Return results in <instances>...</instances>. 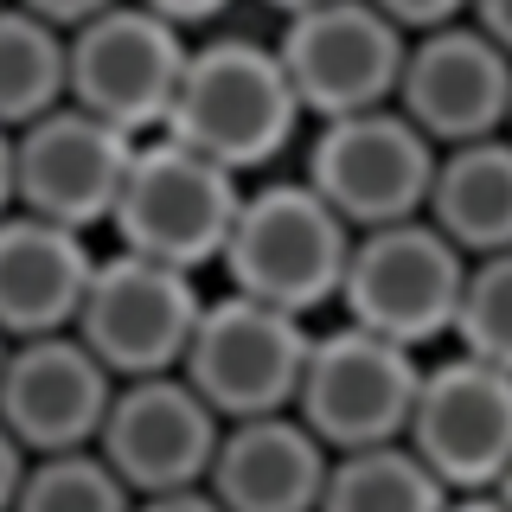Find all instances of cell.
Segmentation results:
<instances>
[{
	"instance_id": "obj_1",
	"label": "cell",
	"mask_w": 512,
	"mask_h": 512,
	"mask_svg": "<svg viewBox=\"0 0 512 512\" xmlns=\"http://www.w3.org/2000/svg\"><path fill=\"white\" fill-rule=\"evenodd\" d=\"M301 122L308 116H301L295 90H288L276 45L250 39V32H212V39L192 45L180 96H173L160 135L231 167L237 180H250V173L276 167L295 148Z\"/></svg>"
},
{
	"instance_id": "obj_2",
	"label": "cell",
	"mask_w": 512,
	"mask_h": 512,
	"mask_svg": "<svg viewBox=\"0 0 512 512\" xmlns=\"http://www.w3.org/2000/svg\"><path fill=\"white\" fill-rule=\"evenodd\" d=\"M352 224L333 212L308 180H263L244 192L218 269L231 295H250L263 308L301 314L333 308L352 256Z\"/></svg>"
},
{
	"instance_id": "obj_3",
	"label": "cell",
	"mask_w": 512,
	"mask_h": 512,
	"mask_svg": "<svg viewBox=\"0 0 512 512\" xmlns=\"http://www.w3.org/2000/svg\"><path fill=\"white\" fill-rule=\"evenodd\" d=\"M244 192L250 180H237L231 167L180 148L173 135H148L128 160L122 199L109 212V237H116V250L199 276V269H218Z\"/></svg>"
},
{
	"instance_id": "obj_4",
	"label": "cell",
	"mask_w": 512,
	"mask_h": 512,
	"mask_svg": "<svg viewBox=\"0 0 512 512\" xmlns=\"http://www.w3.org/2000/svg\"><path fill=\"white\" fill-rule=\"evenodd\" d=\"M461 282H468V256L429 218H404V224H378V231L352 237L333 308H340V320L378 333V340L423 352L455 333Z\"/></svg>"
},
{
	"instance_id": "obj_5",
	"label": "cell",
	"mask_w": 512,
	"mask_h": 512,
	"mask_svg": "<svg viewBox=\"0 0 512 512\" xmlns=\"http://www.w3.org/2000/svg\"><path fill=\"white\" fill-rule=\"evenodd\" d=\"M186 58H192V39L180 26H167L160 13L135 7V0H116L109 13L64 32V103L148 141L167 128Z\"/></svg>"
},
{
	"instance_id": "obj_6",
	"label": "cell",
	"mask_w": 512,
	"mask_h": 512,
	"mask_svg": "<svg viewBox=\"0 0 512 512\" xmlns=\"http://www.w3.org/2000/svg\"><path fill=\"white\" fill-rule=\"evenodd\" d=\"M205 308V288L192 269L154 263V256L135 250H96L90 288H84V308H77L71 333L84 340L103 372L128 384V378H160V372H180L186 340L199 327Z\"/></svg>"
},
{
	"instance_id": "obj_7",
	"label": "cell",
	"mask_w": 512,
	"mask_h": 512,
	"mask_svg": "<svg viewBox=\"0 0 512 512\" xmlns=\"http://www.w3.org/2000/svg\"><path fill=\"white\" fill-rule=\"evenodd\" d=\"M308 346H314V327L301 314L263 308V301L224 288V295H205L180 378L218 410V423H250V416L295 410Z\"/></svg>"
},
{
	"instance_id": "obj_8",
	"label": "cell",
	"mask_w": 512,
	"mask_h": 512,
	"mask_svg": "<svg viewBox=\"0 0 512 512\" xmlns=\"http://www.w3.org/2000/svg\"><path fill=\"white\" fill-rule=\"evenodd\" d=\"M436 154L442 148L404 116V109L384 103V109H359V116L314 122L301 180H308L352 231H378V224L423 218L429 180H436Z\"/></svg>"
},
{
	"instance_id": "obj_9",
	"label": "cell",
	"mask_w": 512,
	"mask_h": 512,
	"mask_svg": "<svg viewBox=\"0 0 512 512\" xmlns=\"http://www.w3.org/2000/svg\"><path fill=\"white\" fill-rule=\"evenodd\" d=\"M416 384H423V352L340 320V327L314 333L308 372H301V391H295V416L333 455L404 442Z\"/></svg>"
},
{
	"instance_id": "obj_10",
	"label": "cell",
	"mask_w": 512,
	"mask_h": 512,
	"mask_svg": "<svg viewBox=\"0 0 512 512\" xmlns=\"http://www.w3.org/2000/svg\"><path fill=\"white\" fill-rule=\"evenodd\" d=\"M269 45H276V58L288 71L301 116L333 122V116L397 103L410 32H397L372 0H320L308 13H288Z\"/></svg>"
},
{
	"instance_id": "obj_11",
	"label": "cell",
	"mask_w": 512,
	"mask_h": 512,
	"mask_svg": "<svg viewBox=\"0 0 512 512\" xmlns=\"http://www.w3.org/2000/svg\"><path fill=\"white\" fill-rule=\"evenodd\" d=\"M404 442L448 493H493L512 468V372L468 352L423 359Z\"/></svg>"
},
{
	"instance_id": "obj_12",
	"label": "cell",
	"mask_w": 512,
	"mask_h": 512,
	"mask_svg": "<svg viewBox=\"0 0 512 512\" xmlns=\"http://www.w3.org/2000/svg\"><path fill=\"white\" fill-rule=\"evenodd\" d=\"M135 148H141L135 135L109 128L103 116H90L77 103L45 109L39 122H26L13 135V205L90 237L116 212Z\"/></svg>"
},
{
	"instance_id": "obj_13",
	"label": "cell",
	"mask_w": 512,
	"mask_h": 512,
	"mask_svg": "<svg viewBox=\"0 0 512 512\" xmlns=\"http://www.w3.org/2000/svg\"><path fill=\"white\" fill-rule=\"evenodd\" d=\"M218 436H224L218 410L180 372H160V378L116 384L103 436H96V455L116 468V480L135 500H154V493L205 487Z\"/></svg>"
},
{
	"instance_id": "obj_14",
	"label": "cell",
	"mask_w": 512,
	"mask_h": 512,
	"mask_svg": "<svg viewBox=\"0 0 512 512\" xmlns=\"http://www.w3.org/2000/svg\"><path fill=\"white\" fill-rule=\"evenodd\" d=\"M397 109L436 148H468V141L506 135L512 58L468 20L416 32L410 52H404V77H397Z\"/></svg>"
},
{
	"instance_id": "obj_15",
	"label": "cell",
	"mask_w": 512,
	"mask_h": 512,
	"mask_svg": "<svg viewBox=\"0 0 512 512\" xmlns=\"http://www.w3.org/2000/svg\"><path fill=\"white\" fill-rule=\"evenodd\" d=\"M116 378L77 333H45V340H13L0 365V423L26 455H71L96 448L103 436Z\"/></svg>"
},
{
	"instance_id": "obj_16",
	"label": "cell",
	"mask_w": 512,
	"mask_h": 512,
	"mask_svg": "<svg viewBox=\"0 0 512 512\" xmlns=\"http://www.w3.org/2000/svg\"><path fill=\"white\" fill-rule=\"evenodd\" d=\"M333 448L301 423L295 410L224 423L205 493L224 512H320Z\"/></svg>"
},
{
	"instance_id": "obj_17",
	"label": "cell",
	"mask_w": 512,
	"mask_h": 512,
	"mask_svg": "<svg viewBox=\"0 0 512 512\" xmlns=\"http://www.w3.org/2000/svg\"><path fill=\"white\" fill-rule=\"evenodd\" d=\"M90 269H96V250L84 231H64V224L13 205L0 218V333H7V346L71 333Z\"/></svg>"
},
{
	"instance_id": "obj_18",
	"label": "cell",
	"mask_w": 512,
	"mask_h": 512,
	"mask_svg": "<svg viewBox=\"0 0 512 512\" xmlns=\"http://www.w3.org/2000/svg\"><path fill=\"white\" fill-rule=\"evenodd\" d=\"M423 218L436 224L461 256L512 250V135L442 148Z\"/></svg>"
},
{
	"instance_id": "obj_19",
	"label": "cell",
	"mask_w": 512,
	"mask_h": 512,
	"mask_svg": "<svg viewBox=\"0 0 512 512\" xmlns=\"http://www.w3.org/2000/svg\"><path fill=\"white\" fill-rule=\"evenodd\" d=\"M455 493L429 474V461L410 442H378L333 455L327 487H320V512H442Z\"/></svg>"
},
{
	"instance_id": "obj_20",
	"label": "cell",
	"mask_w": 512,
	"mask_h": 512,
	"mask_svg": "<svg viewBox=\"0 0 512 512\" xmlns=\"http://www.w3.org/2000/svg\"><path fill=\"white\" fill-rule=\"evenodd\" d=\"M64 103V32L39 13L0 0V128L20 135Z\"/></svg>"
},
{
	"instance_id": "obj_21",
	"label": "cell",
	"mask_w": 512,
	"mask_h": 512,
	"mask_svg": "<svg viewBox=\"0 0 512 512\" xmlns=\"http://www.w3.org/2000/svg\"><path fill=\"white\" fill-rule=\"evenodd\" d=\"M13 512H135V493L122 487L116 468L96 448H71V455H32L26 461Z\"/></svg>"
},
{
	"instance_id": "obj_22",
	"label": "cell",
	"mask_w": 512,
	"mask_h": 512,
	"mask_svg": "<svg viewBox=\"0 0 512 512\" xmlns=\"http://www.w3.org/2000/svg\"><path fill=\"white\" fill-rule=\"evenodd\" d=\"M455 352L487 359L512 372V250L468 256V282H461V308H455Z\"/></svg>"
},
{
	"instance_id": "obj_23",
	"label": "cell",
	"mask_w": 512,
	"mask_h": 512,
	"mask_svg": "<svg viewBox=\"0 0 512 512\" xmlns=\"http://www.w3.org/2000/svg\"><path fill=\"white\" fill-rule=\"evenodd\" d=\"M372 7L391 20L397 32H436V26H455V20H468V0H372Z\"/></svg>"
},
{
	"instance_id": "obj_24",
	"label": "cell",
	"mask_w": 512,
	"mask_h": 512,
	"mask_svg": "<svg viewBox=\"0 0 512 512\" xmlns=\"http://www.w3.org/2000/svg\"><path fill=\"white\" fill-rule=\"evenodd\" d=\"M135 7H148V13H160L167 26L192 32V26H218L224 13L237 7V0H135Z\"/></svg>"
},
{
	"instance_id": "obj_25",
	"label": "cell",
	"mask_w": 512,
	"mask_h": 512,
	"mask_svg": "<svg viewBox=\"0 0 512 512\" xmlns=\"http://www.w3.org/2000/svg\"><path fill=\"white\" fill-rule=\"evenodd\" d=\"M13 7L39 13V20H45V26H58V32H77L84 20H96V13H109L116 0H13Z\"/></svg>"
},
{
	"instance_id": "obj_26",
	"label": "cell",
	"mask_w": 512,
	"mask_h": 512,
	"mask_svg": "<svg viewBox=\"0 0 512 512\" xmlns=\"http://www.w3.org/2000/svg\"><path fill=\"white\" fill-rule=\"evenodd\" d=\"M468 26H480L512 58V0H468Z\"/></svg>"
},
{
	"instance_id": "obj_27",
	"label": "cell",
	"mask_w": 512,
	"mask_h": 512,
	"mask_svg": "<svg viewBox=\"0 0 512 512\" xmlns=\"http://www.w3.org/2000/svg\"><path fill=\"white\" fill-rule=\"evenodd\" d=\"M26 448L7 436V423H0V512H13V493H20V480H26Z\"/></svg>"
},
{
	"instance_id": "obj_28",
	"label": "cell",
	"mask_w": 512,
	"mask_h": 512,
	"mask_svg": "<svg viewBox=\"0 0 512 512\" xmlns=\"http://www.w3.org/2000/svg\"><path fill=\"white\" fill-rule=\"evenodd\" d=\"M135 512H224L205 487H186V493H154V500H135Z\"/></svg>"
},
{
	"instance_id": "obj_29",
	"label": "cell",
	"mask_w": 512,
	"mask_h": 512,
	"mask_svg": "<svg viewBox=\"0 0 512 512\" xmlns=\"http://www.w3.org/2000/svg\"><path fill=\"white\" fill-rule=\"evenodd\" d=\"M13 212V128H0V218Z\"/></svg>"
},
{
	"instance_id": "obj_30",
	"label": "cell",
	"mask_w": 512,
	"mask_h": 512,
	"mask_svg": "<svg viewBox=\"0 0 512 512\" xmlns=\"http://www.w3.org/2000/svg\"><path fill=\"white\" fill-rule=\"evenodd\" d=\"M442 512H506V506H500V493H455Z\"/></svg>"
},
{
	"instance_id": "obj_31",
	"label": "cell",
	"mask_w": 512,
	"mask_h": 512,
	"mask_svg": "<svg viewBox=\"0 0 512 512\" xmlns=\"http://www.w3.org/2000/svg\"><path fill=\"white\" fill-rule=\"evenodd\" d=\"M269 13H276V20H288V13H308V7H320V0H263Z\"/></svg>"
},
{
	"instance_id": "obj_32",
	"label": "cell",
	"mask_w": 512,
	"mask_h": 512,
	"mask_svg": "<svg viewBox=\"0 0 512 512\" xmlns=\"http://www.w3.org/2000/svg\"><path fill=\"white\" fill-rule=\"evenodd\" d=\"M493 493H500V506H506V512H512V468H506V474H500V487H493Z\"/></svg>"
},
{
	"instance_id": "obj_33",
	"label": "cell",
	"mask_w": 512,
	"mask_h": 512,
	"mask_svg": "<svg viewBox=\"0 0 512 512\" xmlns=\"http://www.w3.org/2000/svg\"><path fill=\"white\" fill-rule=\"evenodd\" d=\"M0 365H7V333H0Z\"/></svg>"
},
{
	"instance_id": "obj_34",
	"label": "cell",
	"mask_w": 512,
	"mask_h": 512,
	"mask_svg": "<svg viewBox=\"0 0 512 512\" xmlns=\"http://www.w3.org/2000/svg\"><path fill=\"white\" fill-rule=\"evenodd\" d=\"M506 135H512V122H506Z\"/></svg>"
}]
</instances>
